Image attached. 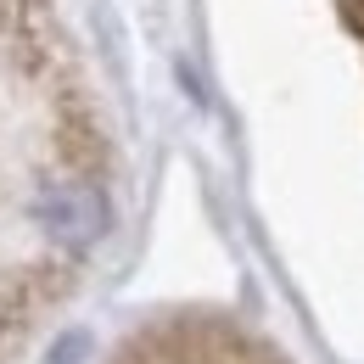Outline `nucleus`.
<instances>
[{"label":"nucleus","mask_w":364,"mask_h":364,"mask_svg":"<svg viewBox=\"0 0 364 364\" xmlns=\"http://www.w3.org/2000/svg\"><path fill=\"white\" fill-rule=\"evenodd\" d=\"M40 225L62 241V247H90L107 230V202L90 185H50L40 196Z\"/></svg>","instance_id":"f257e3e1"}]
</instances>
